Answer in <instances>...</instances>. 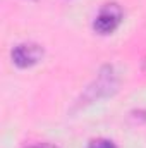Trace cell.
I'll use <instances>...</instances> for the list:
<instances>
[{"instance_id":"1","label":"cell","mask_w":146,"mask_h":148,"mask_svg":"<svg viewBox=\"0 0 146 148\" xmlns=\"http://www.w3.org/2000/svg\"><path fill=\"white\" fill-rule=\"evenodd\" d=\"M122 17H124L122 9L117 3H107L96 14L93 21V29L98 35H110L119 28V24L122 23Z\"/></svg>"},{"instance_id":"2","label":"cell","mask_w":146,"mask_h":148,"mask_svg":"<svg viewBox=\"0 0 146 148\" xmlns=\"http://www.w3.org/2000/svg\"><path fill=\"white\" fill-rule=\"evenodd\" d=\"M115 90H117V76L113 73V67L107 66V67H103V69L100 71L96 81L86 90L84 100H86V102H95V100H98V98H102V97L112 95Z\"/></svg>"},{"instance_id":"3","label":"cell","mask_w":146,"mask_h":148,"mask_svg":"<svg viewBox=\"0 0 146 148\" xmlns=\"http://www.w3.org/2000/svg\"><path fill=\"white\" fill-rule=\"evenodd\" d=\"M10 55H12V62L17 67L26 69V67H31L41 60L43 48L36 43H19L17 47H14Z\"/></svg>"},{"instance_id":"4","label":"cell","mask_w":146,"mask_h":148,"mask_svg":"<svg viewBox=\"0 0 146 148\" xmlns=\"http://www.w3.org/2000/svg\"><path fill=\"white\" fill-rule=\"evenodd\" d=\"M88 148H117V147L112 141H108V140H95V141L89 143Z\"/></svg>"},{"instance_id":"5","label":"cell","mask_w":146,"mask_h":148,"mask_svg":"<svg viewBox=\"0 0 146 148\" xmlns=\"http://www.w3.org/2000/svg\"><path fill=\"white\" fill-rule=\"evenodd\" d=\"M28 148H59V147L50 145V143H41V145H33V147H28Z\"/></svg>"},{"instance_id":"6","label":"cell","mask_w":146,"mask_h":148,"mask_svg":"<svg viewBox=\"0 0 146 148\" xmlns=\"http://www.w3.org/2000/svg\"><path fill=\"white\" fill-rule=\"evenodd\" d=\"M145 67H146V66H145Z\"/></svg>"}]
</instances>
